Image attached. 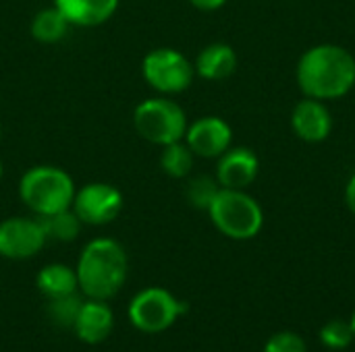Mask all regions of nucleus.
I'll return each instance as SVG.
<instances>
[{
  "label": "nucleus",
  "instance_id": "1",
  "mask_svg": "<svg viewBox=\"0 0 355 352\" xmlns=\"http://www.w3.org/2000/svg\"><path fill=\"white\" fill-rule=\"evenodd\" d=\"M295 77L306 98L320 102L343 98L355 87V56L337 44L312 46L302 54Z\"/></svg>",
  "mask_w": 355,
  "mask_h": 352
},
{
  "label": "nucleus",
  "instance_id": "2",
  "mask_svg": "<svg viewBox=\"0 0 355 352\" xmlns=\"http://www.w3.org/2000/svg\"><path fill=\"white\" fill-rule=\"evenodd\" d=\"M75 272L79 290L87 299L108 301L127 280V253L114 239H94L83 247Z\"/></svg>",
  "mask_w": 355,
  "mask_h": 352
},
{
  "label": "nucleus",
  "instance_id": "3",
  "mask_svg": "<svg viewBox=\"0 0 355 352\" xmlns=\"http://www.w3.org/2000/svg\"><path fill=\"white\" fill-rule=\"evenodd\" d=\"M75 183L58 166H33L29 168L19 183V197L33 216H50L73 205Z\"/></svg>",
  "mask_w": 355,
  "mask_h": 352
},
{
  "label": "nucleus",
  "instance_id": "4",
  "mask_svg": "<svg viewBox=\"0 0 355 352\" xmlns=\"http://www.w3.org/2000/svg\"><path fill=\"white\" fill-rule=\"evenodd\" d=\"M208 216L216 230L233 241H250L264 226L260 203L241 189H223L208 207Z\"/></svg>",
  "mask_w": 355,
  "mask_h": 352
},
{
  "label": "nucleus",
  "instance_id": "5",
  "mask_svg": "<svg viewBox=\"0 0 355 352\" xmlns=\"http://www.w3.org/2000/svg\"><path fill=\"white\" fill-rule=\"evenodd\" d=\"M187 124L185 110L168 98H148L133 110V127L137 135L160 147L181 141Z\"/></svg>",
  "mask_w": 355,
  "mask_h": 352
},
{
  "label": "nucleus",
  "instance_id": "6",
  "mask_svg": "<svg viewBox=\"0 0 355 352\" xmlns=\"http://www.w3.org/2000/svg\"><path fill=\"white\" fill-rule=\"evenodd\" d=\"M144 81L162 95H175L193 83L196 68L187 56L175 48H156L144 56L141 62Z\"/></svg>",
  "mask_w": 355,
  "mask_h": 352
},
{
  "label": "nucleus",
  "instance_id": "7",
  "mask_svg": "<svg viewBox=\"0 0 355 352\" xmlns=\"http://www.w3.org/2000/svg\"><path fill=\"white\" fill-rule=\"evenodd\" d=\"M187 305L179 301L166 288H144L129 303V319L131 324L146 334H160L168 330L183 313Z\"/></svg>",
  "mask_w": 355,
  "mask_h": 352
},
{
  "label": "nucleus",
  "instance_id": "8",
  "mask_svg": "<svg viewBox=\"0 0 355 352\" xmlns=\"http://www.w3.org/2000/svg\"><path fill=\"white\" fill-rule=\"evenodd\" d=\"M71 210L87 226H104L119 218L123 210V195L108 183H89L75 191Z\"/></svg>",
  "mask_w": 355,
  "mask_h": 352
},
{
  "label": "nucleus",
  "instance_id": "9",
  "mask_svg": "<svg viewBox=\"0 0 355 352\" xmlns=\"http://www.w3.org/2000/svg\"><path fill=\"white\" fill-rule=\"evenodd\" d=\"M46 232L35 218H6L0 222V255L6 259H29L46 245Z\"/></svg>",
  "mask_w": 355,
  "mask_h": 352
},
{
  "label": "nucleus",
  "instance_id": "10",
  "mask_svg": "<svg viewBox=\"0 0 355 352\" xmlns=\"http://www.w3.org/2000/svg\"><path fill=\"white\" fill-rule=\"evenodd\" d=\"M183 141L198 158H218L233 143V131L220 116H202L187 124Z\"/></svg>",
  "mask_w": 355,
  "mask_h": 352
},
{
  "label": "nucleus",
  "instance_id": "11",
  "mask_svg": "<svg viewBox=\"0 0 355 352\" xmlns=\"http://www.w3.org/2000/svg\"><path fill=\"white\" fill-rule=\"evenodd\" d=\"M260 172V160L250 147H229L218 156L216 180L223 189H241L245 191Z\"/></svg>",
  "mask_w": 355,
  "mask_h": 352
},
{
  "label": "nucleus",
  "instance_id": "12",
  "mask_svg": "<svg viewBox=\"0 0 355 352\" xmlns=\"http://www.w3.org/2000/svg\"><path fill=\"white\" fill-rule=\"evenodd\" d=\"M291 129L306 143H322L333 131V116L324 102L304 98L291 112Z\"/></svg>",
  "mask_w": 355,
  "mask_h": 352
},
{
  "label": "nucleus",
  "instance_id": "13",
  "mask_svg": "<svg viewBox=\"0 0 355 352\" xmlns=\"http://www.w3.org/2000/svg\"><path fill=\"white\" fill-rule=\"evenodd\" d=\"M112 326H114V315L106 305V301L89 299L81 305L73 332L85 344H100L110 336Z\"/></svg>",
  "mask_w": 355,
  "mask_h": 352
},
{
  "label": "nucleus",
  "instance_id": "14",
  "mask_svg": "<svg viewBox=\"0 0 355 352\" xmlns=\"http://www.w3.org/2000/svg\"><path fill=\"white\" fill-rule=\"evenodd\" d=\"M121 0H54V6L75 27H98L119 8Z\"/></svg>",
  "mask_w": 355,
  "mask_h": 352
},
{
  "label": "nucleus",
  "instance_id": "15",
  "mask_svg": "<svg viewBox=\"0 0 355 352\" xmlns=\"http://www.w3.org/2000/svg\"><path fill=\"white\" fill-rule=\"evenodd\" d=\"M193 68H196V75H200L206 81H223L235 73L237 52L229 44H223V41L210 44L198 54Z\"/></svg>",
  "mask_w": 355,
  "mask_h": 352
},
{
  "label": "nucleus",
  "instance_id": "16",
  "mask_svg": "<svg viewBox=\"0 0 355 352\" xmlns=\"http://www.w3.org/2000/svg\"><path fill=\"white\" fill-rule=\"evenodd\" d=\"M37 290L50 301V299H60L67 295H73L79 290V280L77 272L69 266L62 263H50L44 266L35 278Z\"/></svg>",
  "mask_w": 355,
  "mask_h": 352
},
{
  "label": "nucleus",
  "instance_id": "17",
  "mask_svg": "<svg viewBox=\"0 0 355 352\" xmlns=\"http://www.w3.org/2000/svg\"><path fill=\"white\" fill-rule=\"evenodd\" d=\"M73 25L67 21V17L56 6H48L33 15L29 29H31L33 39H37L42 44H56L67 35V31Z\"/></svg>",
  "mask_w": 355,
  "mask_h": 352
},
{
  "label": "nucleus",
  "instance_id": "18",
  "mask_svg": "<svg viewBox=\"0 0 355 352\" xmlns=\"http://www.w3.org/2000/svg\"><path fill=\"white\" fill-rule=\"evenodd\" d=\"M42 222V228L46 232L48 241H58V243H71L79 237L83 222L77 218V214L69 207L50 216H37Z\"/></svg>",
  "mask_w": 355,
  "mask_h": 352
},
{
  "label": "nucleus",
  "instance_id": "19",
  "mask_svg": "<svg viewBox=\"0 0 355 352\" xmlns=\"http://www.w3.org/2000/svg\"><path fill=\"white\" fill-rule=\"evenodd\" d=\"M196 162V154L189 149V145L181 139L175 143H168L160 151V168L171 178H185L191 174Z\"/></svg>",
  "mask_w": 355,
  "mask_h": 352
},
{
  "label": "nucleus",
  "instance_id": "20",
  "mask_svg": "<svg viewBox=\"0 0 355 352\" xmlns=\"http://www.w3.org/2000/svg\"><path fill=\"white\" fill-rule=\"evenodd\" d=\"M81 305H83V301L79 299L77 293L67 295V297H60V299H50L48 301V307H46V315H48V319L56 328H60V330H73Z\"/></svg>",
  "mask_w": 355,
  "mask_h": 352
},
{
  "label": "nucleus",
  "instance_id": "21",
  "mask_svg": "<svg viewBox=\"0 0 355 352\" xmlns=\"http://www.w3.org/2000/svg\"><path fill=\"white\" fill-rule=\"evenodd\" d=\"M220 191V185L216 180V176H206V174H200V176H193L189 183H187V189H185V197L187 201L196 207V210H206L210 207V203L214 201L216 193Z\"/></svg>",
  "mask_w": 355,
  "mask_h": 352
},
{
  "label": "nucleus",
  "instance_id": "22",
  "mask_svg": "<svg viewBox=\"0 0 355 352\" xmlns=\"http://www.w3.org/2000/svg\"><path fill=\"white\" fill-rule=\"evenodd\" d=\"M354 330L349 326V322H341V319H331L329 324L322 326L320 330V342L333 351H343L354 342Z\"/></svg>",
  "mask_w": 355,
  "mask_h": 352
},
{
  "label": "nucleus",
  "instance_id": "23",
  "mask_svg": "<svg viewBox=\"0 0 355 352\" xmlns=\"http://www.w3.org/2000/svg\"><path fill=\"white\" fill-rule=\"evenodd\" d=\"M264 352H308V344L295 332H279L268 338Z\"/></svg>",
  "mask_w": 355,
  "mask_h": 352
},
{
  "label": "nucleus",
  "instance_id": "24",
  "mask_svg": "<svg viewBox=\"0 0 355 352\" xmlns=\"http://www.w3.org/2000/svg\"><path fill=\"white\" fill-rule=\"evenodd\" d=\"M196 8H200V10H218L220 6H225L227 4V0H189Z\"/></svg>",
  "mask_w": 355,
  "mask_h": 352
},
{
  "label": "nucleus",
  "instance_id": "25",
  "mask_svg": "<svg viewBox=\"0 0 355 352\" xmlns=\"http://www.w3.org/2000/svg\"><path fill=\"white\" fill-rule=\"evenodd\" d=\"M345 203H347L349 212L355 216V174L345 185Z\"/></svg>",
  "mask_w": 355,
  "mask_h": 352
},
{
  "label": "nucleus",
  "instance_id": "26",
  "mask_svg": "<svg viewBox=\"0 0 355 352\" xmlns=\"http://www.w3.org/2000/svg\"><path fill=\"white\" fill-rule=\"evenodd\" d=\"M349 326H352V330H354V336H355V311H354V315H352V319H349Z\"/></svg>",
  "mask_w": 355,
  "mask_h": 352
},
{
  "label": "nucleus",
  "instance_id": "27",
  "mask_svg": "<svg viewBox=\"0 0 355 352\" xmlns=\"http://www.w3.org/2000/svg\"><path fill=\"white\" fill-rule=\"evenodd\" d=\"M2 172H4V168H2V162H0V178H2Z\"/></svg>",
  "mask_w": 355,
  "mask_h": 352
},
{
  "label": "nucleus",
  "instance_id": "28",
  "mask_svg": "<svg viewBox=\"0 0 355 352\" xmlns=\"http://www.w3.org/2000/svg\"><path fill=\"white\" fill-rule=\"evenodd\" d=\"M0 139H2V124H0Z\"/></svg>",
  "mask_w": 355,
  "mask_h": 352
}]
</instances>
